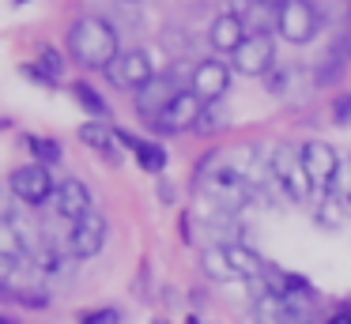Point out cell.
I'll return each instance as SVG.
<instances>
[{
	"mask_svg": "<svg viewBox=\"0 0 351 324\" xmlns=\"http://www.w3.org/2000/svg\"><path fill=\"white\" fill-rule=\"evenodd\" d=\"M34 64H38L53 83L64 79V57H61V49H53V45H38V60H34Z\"/></svg>",
	"mask_w": 351,
	"mask_h": 324,
	"instance_id": "obj_22",
	"label": "cell"
},
{
	"mask_svg": "<svg viewBox=\"0 0 351 324\" xmlns=\"http://www.w3.org/2000/svg\"><path fill=\"white\" fill-rule=\"evenodd\" d=\"M343 60H348V53L340 49V45H332V49L325 53V64L317 68V87H328V83H336L343 75Z\"/></svg>",
	"mask_w": 351,
	"mask_h": 324,
	"instance_id": "obj_21",
	"label": "cell"
},
{
	"mask_svg": "<svg viewBox=\"0 0 351 324\" xmlns=\"http://www.w3.org/2000/svg\"><path fill=\"white\" fill-rule=\"evenodd\" d=\"M328 196H336L340 203H351V155L340 158V170H336L332 185H328Z\"/></svg>",
	"mask_w": 351,
	"mask_h": 324,
	"instance_id": "obj_23",
	"label": "cell"
},
{
	"mask_svg": "<svg viewBox=\"0 0 351 324\" xmlns=\"http://www.w3.org/2000/svg\"><path fill=\"white\" fill-rule=\"evenodd\" d=\"M155 75L159 72H155V60L147 49H125L121 57L106 68V79L114 83L117 90H132V95H136L140 87H147Z\"/></svg>",
	"mask_w": 351,
	"mask_h": 324,
	"instance_id": "obj_6",
	"label": "cell"
},
{
	"mask_svg": "<svg viewBox=\"0 0 351 324\" xmlns=\"http://www.w3.org/2000/svg\"><path fill=\"white\" fill-rule=\"evenodd\" d=\"M80 140L87 143L91 151H99L106 162H121V140H117V128H110L106 121H87V125H80Z\"/></svg>",
	"mask_w": 351,
	"mask_h": 324,
	"instance_id": "obj_17",
	"label": "cell"
},
{
	"mask_svg": "<svg viewBox=\"0 0 351 324\" xmlns=\"http://www.w3.org/2000/svg\"><path fill=\"white\" fill-rule=\"evenodd\" d=\"M230 64L242 75H268L276 68V42L272 34H250L234 53H230Z\"/></svg>",
	"mask_w": 351,
	"mask_h": 324,
	"instance_id": "obj_8",
	"label": "cell"
},
{
	"mask_svg": "<svg viewBox=\"0 0 351 324\" xmlns=\"http://www.w3.org/2000/svg\"><path fill=\"white\" fill-rule=\"evenodd\" d=\"M268 166H272V177L276 185L283 188V196L295 203H306L317 188H313L310 173H306V162H302V147H291V143H280V147H272V155H268Z\"/></svg>",
	"mask_w": 351,
	"mask_h": 324,
	"instance_id": "obj_3",
	"label": "cell"
},
{
	"mask_svg": "<svg viewBox=\"0 0 351 324\" xmlns=\"http://www.w3.org/2000/svg\"><path fill=\"white\" fill-rule=\"evenodd\" d=\"M117 140H121V147H129L132 155H136L140 170H147V173H162V170H167V147H162V143L140 140V136L125 132V128H117Z\"/></svg>",
	"mask_w": 351,
	"mask_h": 324,
	"instance_id": "obj_16",
	"label": "cell"
},
{
	"mask_svg": "<svg viewBox=\"0 0 351 324\" xmlns=\"http://www.w3.org/2000/svg\"><path fill=\"white\" fill-rule=\"evenodd\" d=\"M291 79H295V72H291V68H272V72L265 75V87H268V95H287Z\"/></svg>",
	"mask_w": 351,
	"mask_h": 324,
	"instance_id": "obj_27",
	"label": "cell"
},
{
	"mask_svg": "<svg viewBox=\"0 0 351 324\" xmlns=\"http://www.w3.org/2000/svg\"><path fill=\"white\" fill-rule=\"evenodd\" d=\"M200 268H204V275L215 279V283H230V279H238L234 268H230V260H227V249H223V245H208L204 253H200Z\"/></svg>",
	"mask_w": 351,
	"mask_h": 324,
	"instance_id": "obj_18",
	"label": "cell"
},
{
	"mask_svg": "<svg viewBox=\"0 0 351 324\" xmlns=\"http://www.w3.org/2000/svg\"><path fill=\"white\" fill-rule=\"evenodd\" d=\"M72 98H76V102H80V110H84V113H91L95 121H106V117H110L106 98H102L99 90L91 87V83H84V79H80V83H72Z\"/></svg>",
	"mask_w": 351,
	"mask_h": 324,
	"instance_id": "obj_20",
	"label": "cell"
},
{
	"mask_svg": "<svg viewBox=\"0 0 351 324\" xmlns=\"http://www.w3.org/2000/svg\"><path fill=\"white\" fill-rule=\"evenodd\" d=\"M178 95H182V87H178V83L170 79V75H155V79L147 83V87H140V90H136V113L147 121V125H152V121L159 117V113L167 110V105L174 102Z\"/></svg>",
	"mask_w": 351,
	"mask_h": 324,
	"instance_id": "obj_13",
	"label": "cell"
},
{
	"mask_svg": "<svg viewBox=\"0 0 351 324\" xmlns=\"http://www.w3.org/2000/svg\"><path fill=\"white\" fill-rule=\"evenodd\" d=\"M80 324H121V309L114 306H99V309H84Z\"/></svg>",
	"mask_w": 351,
	"mask_h": 324,
	"instance_id": "obj_26",
	"label": "cell"
},
{
	"mask_svg": "<svg viewBox=\"0 0 351 324\" xmlns=\"http://www.w3.org/2000/svg\"><path fill=\"white\" fill-rule=\"evenodd\" d=\"M152 324H167V316H155V321Z\"/></svg>",
	"mask_w": 351,
	"mask_h": 324,
	"instance_id": "obj_34",
	"label": "cell"
},
{
	"mask_svg": "<svg viewBox=\"0 0 351 324\" xmlns=\"http://www.w3.org/2000/svg\"><path fill=\"white\" fill-rule=\"evenodd\" d=\"M23 75H27V79H34V83H42V87H57V83L49 79V75L42 72L38 64H23Z\"/></svg>",
	"mask_w": 351,
	"mask_h": 324,
	"instance_id": "obj_29",
	"label": "cell"
},
{
	"mask_svg": "<svg viewBox=\"0 0 351 324\" xmlns=\"http://www.w3.org/2000/svg\"><path fill=\"white\" fill-rule=\"evenodd\" d=\"M106 234H110V226H106V219H102L99 211H91L87 219H80V223L72 226V234H69L72 260H91V256H99L102 245H106Z\"/></svg>",
	"mask_w": 351,
	"mask_h": 324,
	"instance_id": "obj_9",
	"label": "cell"
},
{
	"mask_svg": "<svg viewBox=\"0 0 351 324\" xmlns=\"http://www.w3.org/2000/svg\"><path fill=\"white\" fill-rule=\"evenodd\" d=\"M53 203H57V215L69 219L72 226H76L80 219H87V215L95 211V196H91V188H87L80 177H64L61 185H57Z\"/></svg>",
	"mask_w": 351,
	"mask_h": 324,
	"instance_id": "obj_12",
	"label": "cell"
},
{
	"mask_svg": "<svg viewBox=\"0 0 351 324\" xmlns=\"http://www.w3.org/2000/svg\"><path fill=\"white\" fill-rule=\"evenodd\" d=\"M159 196H162L167 203H174V185H170V181H162V185H159Z\"/></svg>",
	"mask_w": 351,
	"mask_h": 324,
	"instance_id": "obj_31",
	"label": "cell"
},
{
	"mask_svg": "<svg viewBox=\"0 0 351 324\" xmlns=\"http://www.w3.org/2000/svg\"><path fill=\"white\" fill-rule=\"evenodd\" d=\"M340 208L343 203L336 200V196H321V203H317V223L321 226H328V230H332V226H340Z\"/></svg>",
	"mask_w": 351,
	"mask_h": 324,
	"instance_id": "obj_25",
	"label": "cell"
},
{
	"mask_svg": "<svg viewBox=\"0 0 351 324\" xmlns=\"http://www.w3.org/2000/svg\"><path fill=\"white\" fill-rule=\"evenodd\" d=\"M129 4H132V0H129Z\"/></svg>",
	"mask_w": 351,
	"mask_h": 324,
	"instance_id": "obj_36",
	"label": "cell"
},
{
	"mask_svg": "<svg viewBox=\"0 0 351 324\" xmlns=\"http://www.w3.org/2000/svg\"><path fill=\"white\" fill-rule=\"evenodd\" d=\"M219 158H223L219 151H212V155L200 158L197 188H200V196L212 203V211H219V215H234V211L250 208L253 196H257V188H253L234 166H219Z\"/></svg>",
	"mask_w": 351,
	"mask_h": 324,
	"instance_id": "obj_1",
	"label": "cell"
},
{
	"mask_svg": "<svg viewBox=\"0 0 351 324\" xmlns=\"http://www.w3.org/2000/svg\"><path fill=\"white\" fill-rule=\"evenodd\" d=\"M204 105H208L204 98H197L193 90H182V95H178L174 102H170L167 110L152 121V128H155V132H162V136L193 132V128H197V121H200V113H204Z\"/></svg>",
	"mask_w": 351,
	"mask_h": 324,
	"instance_id": "obj_7",
	"label": "cell"
},
{
	"mask_svg": "<svg viewBox=\"0 0 351 324\" xmlns=\"http://www.w3.org/2000/svg\"><path fill=\"white\" fill-rule=\"evenodd\" d=\"M245 38H250V27H245V19L234 12H219L212 19V27H208V42H212L215 53H234Z\"/></svg>",
	"mask_w": 351,
	"mask_h": 324,
	"instance_id": "obj_14",
	"label": "cell"
},
{
	"mask_svg": "<svg viewBox=\"0 0 351 324\" xmlns=\"http://www.w3.org/2000/svg\"><path fill=\"white\" fill-rule=\"evenodd\" d=\"M8 188H12V196H16L19 203H27V208H42L46 200L57 196V185H53V177H49V166H42V162L16 166V170L8 173Z\"/></svg>",
	"mask_w": 351,
	"mask_h": 324,
	"instance_id": "obj_4",
	"label": "cell"
},
{
	"mask_svg": "<svg viewBox=\"0 0 351 324\" xmlns=\"http://www.w3.org/2000/svg\"><path fill=\"white\" fill-rule=\"evenodd\" d=\"M317 27H321V15L310 0H283V4L276 8V30H280L283 42L306 45L317 34Z\"/></svg>",
	"mask_w": 351,
	"mask_h": 324,
	"instance_id": "obj_5",
	"label": "cell"
},
{
	"mask_svg": "<svg viewBox=\"0 0 351 324\" xmlns=\"http://www.w3.org/2000/svg\"><path fill=\"white\" fill-rule=\"evenodd\" d=\"M257 4H265V8H280L283 0H257Z\"/></svg>",
	"mask_w": 351,
	"mask_h": 324,
	"instance_id": "obj_32",
	"label": "cell"
},
{
	"mask_svg": "<svg viewBox=\"0 0 351 324\" xmlns=\"http://www.w3.org/2000/svg\"><path fill=\"white\" fill-rule=\"evenodd\" d=\"M227 87H230V68L223 64V60H215V57L200 60V64L193 68V75H189V90L197 98H204L208 105L219 102V98L227 95Z\"/></svg>",
	"mask_w": 351,
	"mask_h": 324,
	"instance_id": "obj_10",
	"label": "cell"
},
{
	"mask_svg": "<svg viewBox=\"0 0 351 324\" xmlns=\"http://www.w3.org/2000/svg\"><path fill=\"white\" fill-rule=\"evenodd\" d=\"M332 125L351 128V95H336L332 98Z\"/></svg>",
	"mask_w": 351,
	"mask_h": 324,
	"instance_id": "obj_28",
	"label": "cell"
},
{
	"mask_svg": "<svg viewBox=\"0 0 351 324\" xmlns=\"http://www.w3.org/2000/svg\"><path fill=\"white\" fill-rule=\"evenodd\" d=\"M23 143H27V151H31V158H34V162H42V166H57V162L64 158V147H61L57 140H49V136L27 132Z\"/></svg>",
	"mask_w": 351,
	"mask_h": 324,
	"instance_id": "obj_19",
	"label": "cell"
},
{
	"mask_svg": "<svg viewBox=\"0 0 351 324\" xmlns=\"http://www.w3.org/2000/svg\"><path fill=\"white\" fill-rule=\"evenodd\" d=\"M185 324H200V316H185Z\"/></svg>",
	"mask_w": 351,
	"mask_h": 324,
	"instance_id": "obj_33",
	"label": "cell"
},
{
	"mask_svg": "<svg viewBox=\"0 0 351 324\" xmlns=\"http://www.w3.org/2000/svg\"><path fill=\"white\" fill-rule=\"evenodd\" d=\"M227 128V117H223L215 105H204V113H200V121H197V128L193 132H200V136H215V132H223Z\"/></svg>",
	"mask_w": 351,
	"mask_h": 324,
	"instance_id": "obj_24",
	"label": "cell"
},
{
	"mask_svg": "<svg viewBox=\"0 0 351 324\" xmlns=\"http://www.w3.org/2000/svg\"><path fill=\"white\" fill-rule=\"evenodd\" d=\"M223 249H227V260L230 268H234L238 279H250V283H257V279H268L276 268H268V260L261 253H253L245 241H223Z\"/></svg>",
	"mask_w": 351,
	"mask_h": 324,
	"instance_id": "obj_15",
	"label": "cell"
},
{
	"mask_svg": "<svg viewBox=\"0 0 351 324\" xmlns=\"http://www.w3.org/2000/svg\"><path fill=\"white\" fill-rule=\"evenodd\" d=\"M302 162H306V173H310L313 188L328 192L336 170H340V155H336L325 140H310V143H302Z\"/></svg>",
	"mask_w": 351,
	"mask_h": 324,
	"instance_id": "obj_11",
	"label": "cell"
},
{
	"mask_svg": "<svg viewBox=\"0 0 351 324\" xmlns=\"http://www.w3.org/2000/svg\"><path fill=\"white\" fill-rule=\"evenodd\" d=\"M69 57L80 68H91V72H106L117 57H121V42H117V30L110 27L99 15H84V19L72 23L69 30Z\"/></svg>",
	"mask_w": 351,
	"mask_h": 324,
	"instance_id": "obj_2",
	"label": "cell"
},
{
	"mask_svg": "<svg viewBox=\"0 0 351 324\" xmlns=\"http://www.w3.org/2000/svg\"><path fill=\"white\" fill-rule=\"evenodd\" d=\"M325 324H351V306H340V309H336V313L328 316Z\"/></svg>",
	"mask_w": 351,
	"mask_h": 324,
	"instance_id": "obj_30",
	"label": "cell"
},
{
	"mask_svg": "<svg viewBox=\"0 0 351 324\" xmlns=\"http://www.w3.org/2000/svg\"><path fill=\"white\" fill-rule=\"evenodd\" d=\"M16 4H27V0H16Z\"/></svg>",
	"mask_w": 351,
	"mask_h": 324,
	"instance_id": "obj_35",
	"label": "cell"
}]
</instances>
